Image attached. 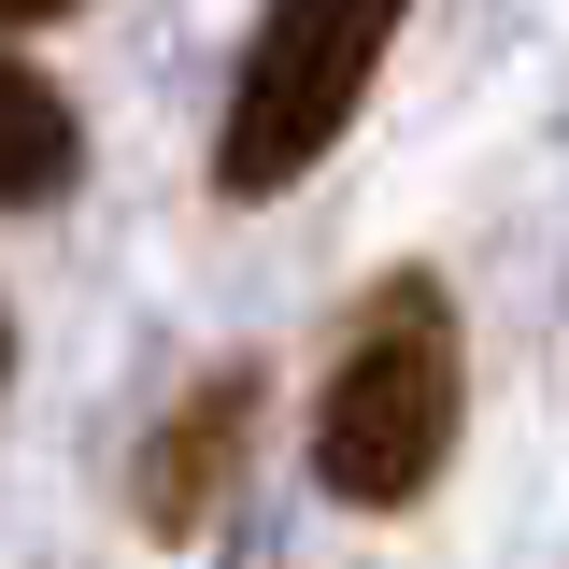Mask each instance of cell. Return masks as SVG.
I'll return each mask as SVG.
<instances>
[{
  "label": "cell",
  "instance_id": "cell-6",
  "mask_svg": "<svg viewBox=\"0 0 569 569\" xmlns=\"http://www.w3.org/2000/svg\"><path fill=\"white\" fill-rule=\"evenodd\" d=\"M0 385H14V313H0Z\"/></svg>",
  "mask_w": 569,
  "mask_h": 569
},
{
  "label": "cell",
  "instance_id": "cell-2",
  "mask_svg": "<svg viewBox=\"0 0 569 569\" xmlns=\"http://www.w3.org/2000/svg\"><path fill=\"white\" fill-rule=\"evenodd\" d=\"M413 0H257L242 71H228V129H213V200H284L328 142L356 129L370 71L399 43Z\"/></svg>",
  "mask_w": 569,
  "mask_h": 569
},
{
  "label": "cell",
  "instance_id": "cell-1",
  "mask_svg": "<svg viewBox=\"0 0 569 569\" xmlns=\"http://www.w3.org/2000/svg\"><path fill=\"white\" fill-rule=\"evenodd\" d=\"M470 413V342H456V299L441 271H385L356 299L342 356H328V399H313V485L342 512H413L456 456Z\"/></svg>",
  "mask_w": 569,
  "mask_h": 569
},
{
  "label": "cell",
  "instance_id": "cell-5",
  "mask_svg": "<svg viewBox=\"0 0 569 569\" xmlns=\"http://www.w3.org/2000/svg\"><path fill=\"white\" fill-rule=\"evenodd\" d=\"M43 14H71V0H0V29H43Z\"/></svg>",
  "mask_w": 569,
  "mask_h": 569
},
{
  "label": "cell",
  "instance_id": "cell-4",
  "mask_svg": "<svg viewBox=\"0 0 569 569\" xmlns=\"http://www.w3.org/2000/svg\"><path fill=\"white\" fill-rule=\"evenodd\" d=\"M71 171H86V114H71V86L0 43V213L71 200Z\"/></svg>",
  "mask_w": 569,
  "mask_h": 569
},
{
  "label": "cell",
  "instance_id": "cell-3",
  "mask_svg": "<svg viewBox=\"0 0 569 569\" xmlns=\"http://www.w3.org/2000/svg\"><path fill=\"white\" fill-rule=\"evenodd\" d=\"M257 413H271L257 356L200 370V385H186V399L157 413V441H142V470H129V512H142V541H200L213 512H228L242 456H257Z\"/></svg>",
  "mask_w": 569,
  "mask_h": 569
}]
</instances>
